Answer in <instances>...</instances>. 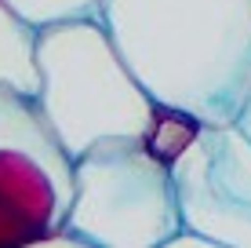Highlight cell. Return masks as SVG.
I'll use <instances>...</instances> for the list:
<instances>
[{
  "mask_svg": "<svg viewBox=\"0 0 251 248\" xmlns=\"http://www.w3.org/2000/svg\"><path fill=\"white\" fill-rule=\"evenodd\" d=\"M99 19L157 110L233 124L251 99V0H102Z\"/></svg>",
  "mask_w": 251,
  "mask_h": 248,
  "instance_id": "cell-1",
  "label": "cell"
},
{
  "mask_svg": "<svg viewBox=\"0 0 251 248\" xmlns=\"http://www.w3.org/2000/svg\"><path fill=\"white\" fill-rule=\"evenodd\" d=\"M40 110L69 157L109 139H146L157 102L135 81L102 19H66L37 29Z\"/></svg>",
  "mask_w": 251,
  "mask_h": 248,
  "instance_id": "cell-2",
  "label": "cell"
},
{
  "mask_svg": "<svg viewBox=\"0 0 251 248\" xmlns=\"http://www.w3.org/2000/svg\"><path fill=\"white\" fill-rule=\"evenodd\" d=\"M182 226L171 168L142 139H109L73 161L66 230L99 248H157Z\"/></svg>",
  "mask_w": 251,
  "mask_h": 248,
  "instance_id": "cell-3",
  "label": "cell"
},
{
  "mask_svg": "<svg viewBox=\"0 0 251 248\" xmlns=\"http://www.w3.org/2000/svg\"><path fill=\"white\" fill-rule=\"evenodd\" d=\"M171 183L182 226L211 237L219 248H251V139L233 124H197Z\"/></svg>",
  "mask_w": 251,
  "mask_h": 248,
  "instance_id": "cell-4",
  "label": "cell"
},
{
  "mask_svg": "<svg viewBox=\"0 0 251 248\" xmlns=\"http://www.w3.org/2000/svg\"><path fill=\"white\" fill-rule=\"evenodd\" d=\"M0 153H19L44 175L51 190L48 226L58 230L66 223L69 204H73V157L58 142L40 102L11 88H0Z\"/></svg>",
  "mask_w": 251,
  "mask_h": 248,
  "instance_id": "cell-5",
  "label": "cell"
},
{
  "mask_svg": "<svg viewBox=\"0 0 251 248\" xmlns=\"http://www.w3.org/2000/svg\"><path fill=\"white\" fill-rule=\"evenodd\" d=\"M0 88L19 95H40V62H37V26L0 0Z\"/></svg>",
  "mask_w": 251,
  "mask_h": 248,
  "instance_id": "cell-6",
  "label": "cell"
},
{
  "mask_svg": "<svg viewBox=\"0 0 251 248\" xmlns=\"http://www.w3.org/2000/svg\"><path fill=\"white\" fill-rule=\"evenodd\" d=\"M4 4L37 29L66 19H99L102 11V0H4Z\"/></svg>",
  "mask_w": 251,
  "mask_h": 248,
  "instance_id": "cell-7",
  "label": "cell"
},
{
  "mask_svg": "<svg viewBox=\"0 0 251 248\" xmlns=\"http://www.w3.org/2000/svg\"><path fill=\"white\" fill-rule=\"evenodd\" d=\"M37 245H40V248H51V245H55V248H69V245H88V241H84L80 234H73V237L55 234V237H44V241H37Z\"/></svg>",
  "mask_w": 251,
  "mask_h": 248,
  "instance_id": "cell-8",
  "label": "cell"
},
{
  "mask_svg": "<svg viewBox=\"0 0 251 248\" xmlns=\"http://www.w3.org/2000/svg\"><path fill=\"white\" fill-rule=\"evenodd\" d=\"M237 124H240V128H244V135H248V139H251V99H248V106H244V110H240V117H237Z\"/></svg>",
  "mask_w": 251,
  "mask_h": 248,
  "instance_id": "cell-9",
  "label": "cell"
}]
</instances>
